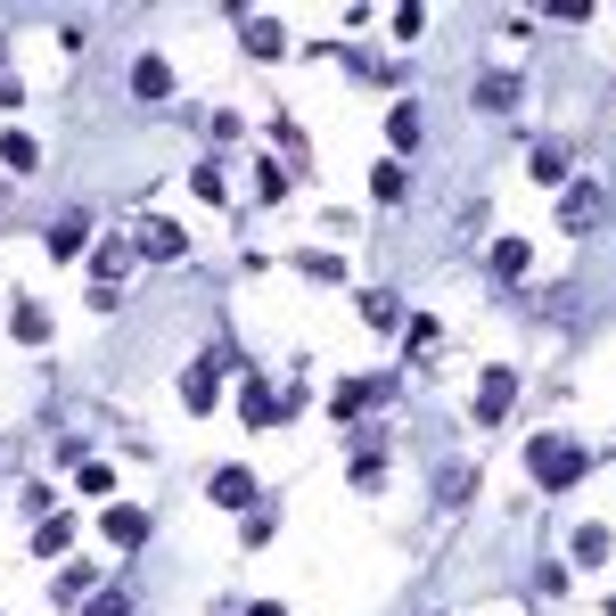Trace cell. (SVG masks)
<instances>
[{"label": "cell", "mask_w": 616, "mask_h": 616, "mask_svg": "<svg viewBox=\"0 0 616 616\" xmlns=\"http://www.w3.org/2000/svg\"><path fill=\"white\" fill-rule=\"evenodd\" d=\"M82 247H91V222H82V215H67V222L50 230V255H58V264H74Z\"/></svg>", "instance_id": "cell-14"}, {"label": "cell", "mask_w": 616, "mask_h": 616, "mask_svg": "<svg viewBox=\"0 0 616 616\" xmlns=\"http://www.w3.org/2000/svg\"><path fill=\"white\" fill-rule=\"evenodd\" d=\"M206 501H215V509H255V477H247V469H215Z\"/></svg>", "instance_id": "cell-7"}, {"label": "cell", "mask_w": 616, "mask_h": 616, "mask_svg": "<svg viewBox=\"0 0 616 616\" xmlns=\"http://www.w3.org/2000/svg\"><path fill=\"white\" fill-rule=\"evenodd\" d=\"M518 99H526V82H518V74H485V82H477V108H494V116H509Z\"/></svg>", "instance_id": "cell-10"}, {"label": "cell", "mask_w": 616, "mask_h": 616, "mask_svg": "<svg viewBox=\"0 0 616 616\" xmlns=\"http://www.w3.org/2000/svg\"><path fill=\"white\" fill-rule=\"evenodd\" d=\"M387 140H395V157H403V148H419V108H411V99L387 116Z\"/></svg>", "instance_id": "cell-20"}, {"label": "cell", "mask_w": 616, "mask_h": 616, "mask_svg": "<svg viewBox=\"0 0 616 616\" xmlns=\"http://www.w3.org/2000/svg\"><path fill=\"white\" fill-rule=\"evenodd\" d=\"M509 403H518V370H485L477 378V419L494 428V419H509Z\"/></svg>", "instance_id": "cell-5"}, {"label": "cell", "mask_w": 616, "mask_h": 616, "mask_svg": "<svg viewBox=\"0 0 616 616\" xmlns=\"http://www.w3.org/2000/svg\"><path fill=\"white\" fill-rule=\"evenodd\" d=\"M239 543H247V550H264V543H271V509H247V526H239Z\"/></svg>", "instance_id": "cell-26"}, {"label": "cell", "mask_w": 616, "mask_h": 616, "mask_svg": "<svg viewBox=\"0 0 616 616\" xmlns=\"http://www.w3.org/2000/svg\"><path fill=\"white\" fill-rule=\"evenodd\" d=\"M132 264H140V255H132V239H108V247H99V255H91V271H99V288H116V280H123V271H132Z\"/></svg>", "instance_id": "cell-12"}, {"label": "cell", "mask_w": 616, "mask_h": 616, "mask_svg": "<svg viewBox=\"0 0 616 616\" xmlns=\"http://www.w3.org/2000/svg\"><path fill=\"white\" fill-rule=\"evenodd\" d=\"M82 616H132V600H123V592H99V600L82 608Z\"/></svg>", "instance_id": "cell-28"}, {"label": "cell", "mask_w": 616, "mask_h": 616, "mask_svg": "<svg viewBox=\"0 0 616 616\" xmlns=\"http://www.w3.org/2000/svg\"><path fill=\"white\" fill-rule=\"evenodd\" d=\"M181 403H189L198 419H206V411L222 403V395H215V362H189V370H181Z\"/></svg>", "instance_id": "cell-8"}, {"label": "cell", "mask_w": 616, "mask_h": 616, "mask_svg": "<svg viewBox=\"0 0 616 616\" xmlns=\"http://www.w3.org/2000/svg\"><path fill=\"white\" fill-rule=\"evenodd\" d=\"M132 91H140V99H165V91H173V67H165V58H140V67H132Z\"/></svg>", "instance_id": "cell-15"}, {"label": "cell", "mask_w": 616, "mask_h": 616, "mask_svg": "<svg viewBox=\"0 0 616 616\" xmlns=\"http://www.w3.org/2000/svg\"><path fill=\"white\" fill-rule=\"evenodd\" d=\"M0 157H9V173H33L41 148H33V132H0Z\"/></svg>", "instance_id": "cell-18"}, {"label": "cell", "mask_w": 616, "mask_h": 616, "mask_svg": "<svg viewBox=\"0 0 616 616\" xmlns=\"http://www.w3.org/2000/svg\"><path fill=\"white\" fill-rule=\"evenodd\" d=\"M17 337H26V346H41V337H50V321H41V305H17Z\"/></svg>", "instance_id": "cell-27"}, {"label": "cell", "mask_w": 616, "mask_h": 616, "mask_svg": "<svg viewBox=\"0 0 616 616\" xmlns=\"http://www.w3.org/2000/svg\"><path fill=\"white\" fill-rule=\"evenodd\" d=\"M526 264H535L526 239H494V271H501V280H526Z\"/></svg>", "instance_id": "cell-16"}, {"label": "cell", "mask_w": 616, "mask_h": 616, "mask_svg": "<svg viewBox=\"0 0 616 616\" xmlns=\"http://www.w3.org/2000/svg\"><path fill=\"white\" fill-rule=\"evenodd\" d=\"M74 485H82V494H116V469H108V460H82Z\"/></svg>", "instance_id": "cell-23"}, {"label": "cell", "mask_w": 616, "mask_h": 616, "mask_svg": "<svg viewBox=\"0 0 616 616\" xmlns=\"http://www.w3.org/2000/svg\"><path fill=\"white\" fill-rule=\"evenodd\" d=\"M255 198H264V206L288 198V173H280V165H255Z\"/></svg>", "instance_id": "cell-25"}, {"label": "cell", "mask_w": 616, "mask_h": 616, "mask_svg": "<svg viewBox=\"0 0 616 616\" xmlns=\"http://www.w3.org/2000/svg\"><path fill=\"white\" fill-rule=\"evenodd\" d=\"M354 485H362V494H378V485H387V453H378V444H362V453H354Z\"/></svg>", "instance_id": "cell-19"}, {"label": "cell", "mask_w": 616, "mask_h": 616, "mask_svg": "<svg viewBox=\"0 0 616 616\" xmlns=\"http://www.w3.org/2000/svg\"><path fill=\"white\" fill-rule=\"evenodd\" d=\"M370 198H378V206H403V198H411V173H403V165L387 157V165L370 173Z\"/></svg>", "instance_id": "cell-13"}, {"label": "cell", "mask_w": 616, "mask_h": 616, "mask_svg": "<svg viewBox=\"0 0 616 616\" xmlns=\"http://www.w3.org/2000/svg\"><path fill=\"white\" fill-rule=\"evenodd\" d=\"M189 198H206V206H222V165H198V173H189Z\"/></svg>", "instance_id": "cell-24"}, {"label": "cell", "mask_w": 616, "mask_h": 616, "mask_svg": "<svg viewBox=\"0 0 616 616\" xmlns=\"http://www.w3.org/2000/svg\"><path fill=\"white\" fill-rule=\"evenodd\" d=\"M288 264L305 271V280H346V264H337V255H321V247H312V255H288Z\"/></svg>", "instance_id": "cell-22"}, {"label": "cell", "mask_w": 616, "mask_h": 616, "mask_svg": "<svg viewBox=\"0 0 616 616\" xmlns=\"http://www.w3.org/2000/svg\"><path fill=\"white\" fill-rule=\"evenodd\" d=\"M239 41H247L255 58H280V50H288V33L271 26V17H239Z\"/></svg>", "instance_id": "cell-11"}, {"label": "cell", "mask_w": 616, "mask_h": 616, "mask_svg": "<svg viewBox=\"0 0 616 616\" xmlns=\"http://www.w3.org/2000/svg\"><path fill=\"white\" fill-rule=\"evenodd\" d=\"M559 222H567V230H592V222H600V189H592V181H576V189L559 198Z\"/></svg>", "instance_id": "cell-9"}, {"label": "cell", "mask_w": 616, "mask_h": 616, "mask_svg": "<svg viewBox=\"0 0 616 616\" xmlns=\"http://www.w3.org/2000/svg\"><path fill=\"white\" fill-rule=\"evenodd\" d=\"M296 411H305V395H264V378H255V387L239 395V419H247V428H280V419H296Z\"/></svg>", "instance_id": "cell-2"}, {"label": "cell", "mask_w": 616, "mask_h": 616, "mask_svg": "<svg viewBox=\"0 0 616 616\" xmlns=\"http://www.w3.org/2000/svg\"><path fill=\"white\" fill-rule=\"evenodd\" d=\"M378 403H395V378H346V387L329 395V419H354V411H378Z\"/></svg>", "instance_id": "cell-3"}, {"label": "cell", "mask_w": 616, "mask_h": 616, "mask_svg": "<svg viewBox=\"0 0 616 616\" xmlns=\"http://www.w3.org/2000/svg\"><path fill=\"white\" fill-rule=\"evenodd\" d=\"M608 550H616V535H608V526H576V567H600Z\"/></svg>", "instance_id": "cell-17"}, {"label": "cell", "mask_w": 616, "mask_h": 616, "mask_svg": "<svg viewBox=\"0 0 616 616\" xmlns=\"http://www.w3.org/2000/svg\"><path fill=\"white\" fill-rule=\"evenodd\" d=\"M608 616H616V600H608Z\"/></svg>", "instance_id": "cell-30"}, {"label": "cell", "mask_w": 616, "mask_h": 616, "mask_svg": "<svg viewBox=\"0 0 616 616\" xmlns=\"http://www.w3.org/2000/svg\"><path fill=\"white\" fill-rule=\"evenodd\" d=\"M99 526H108V543H123V550L148 543V509L140 501H108V518H99Z\"/></svg>", "instance_id": "cell-6"}, {"label": "cell", "mask_w": 616, "mask_h": 616, "mask_svg": "<svg viewBox=\"0 0 616 616\" xmlns=\"http://www.w3.org/2000/svg\"><path fill=\"white\" fill-rule=\"evenodd\" d=\"M255 616H288V608H280V600H264V608H255Z\"/></svg>", "instance_id": "cell-29"}, {"label": "cell", "mask_w": 616, "mask_h": 616, "mask_svg": "<svg viewBox=\"0 0 616 616\" xmlns=\"http://www.w3.org/2000/svg\"><path fill=\"white\" fill-rule=\"evenodd\" d=\"M526 469H535L543 494H567V485L592 469V453H584V444H567V436H535V444H526Z\"/></svg>", "instance_id": "cell-1"}, {"label": "cell", "mask_w": 616, "mask_h": 616, "mask_svg": "<svg viewBox=\"0 0 616 616\" xmlns=\"http://www.w3.org/2000/svg\"><path fill=\"white\" fill-rule=\"evenodd\" d=\"M189 239H181V222H165V215H148V222H132V255H148V264H173Z\"/></svg>", "instance_id": "cell-4"}, {"label": "cell", "mask_w": 616, "mask_h": 616, "mask_svg": "<svg viewBox=\"0 0 616 616\" xmlns=\"http://www.w3.org/2000/svg\"><path fill=\"white\" fill-rule=\"evenodd\" d=\"M67 535H74V518H41V526H33V550H41V559H58Z\"/></svg>", "instance_id": "cell-21"}]
</instances>
